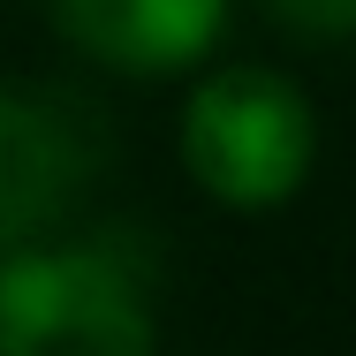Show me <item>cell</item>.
<instances>
[{"label":"cell","instance_id":"7a4b0ae2","mask_svg":"<svg viewBox=\"0 0 356 356\" xmlns=\"http://www.w3.org/2000/svg\"><path fill=\"white\" fill-rule=\"evenodd\" d=\"M182 159L197 190L235 213H273L311 182L318 122L273 69H227L182 106Z\"/></svg>","mask_w":356,"mask_h":356},{"label":"cell","instance_id":"5b68a950","mask_svg":"<svg viewBox=\"0 0 356 356\" xmlns=\"http://www.w3.org/2000/svg\"><path fill=\"white\" fill-rule=\"evenodd\" d=\"M273 15L296 23L311 46H341V38L356 31V0H273Z\"/></svg>","mask_w":356,"mask_h":356},{"label":"cell","instance_id":"277c9868","mask_svg":"<svg viewBox=\"0 0 356 356\" xmlns=\"http://www.w3.org/2000/svg\"><path fill=\"white\" fill-rule=\"evenodd\" d=\"M54 15L91 61L129 76H167L213 54L227 0H54Z\"/></svg>","mask_w":356,"mask_h":356},{"label":"cell","instance_id":"6da1fadb","mask_svg":"<svg viewBox=\"0 0 356 356\" xmlns=\"http://www.w3.org/2000/svg\"><path fill=\"white\" fill-rule=\"evenodd\" d=\"M0 356H159L152 273L106 235L0 250Z\"/></svg>","mask_w":356,"mask_h":356},{"label":"cell","instance_id":"3957f363","mask_svg":"<svg viewBox=\"0 0 356 356\" xmlns=\"http://www.w3.org/2000/svg\"><path fill=\"white\" fill-rule=\"evenodd\" d=\"M106 122L46 83H0V250L54 235V220H69L83 182L99 175Z\"/></svg>","mask_w":356,"mask_h":356}]
</instances>
